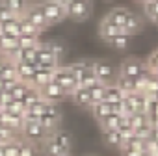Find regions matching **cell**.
Instances as JSON below:
<instances>
[{
  "label": "cell",
  "instance_id": "cell-1",
  "mask_svg": "<svg viewBox=\"0 0 158 156\" xmlns=\"http://www.w3.org/2000/svg\"><path fill=\"white\" fill-rule=\"evenodd\" d=\"M43 150L47 156H61V154H71L73 147V138L67 130H54L47 136V139L41 143Z\"/></svg>",
  "mask_w": 158,
  "mask_h": 156
},
{
  "label": "cell",
  "instance_id": "cell-2",
  "mask_svg": "<svg viewBox=\"0 0 158 156\" xmlns=\"http://www.w3.org/2000/svg\"><path fill=\"white\" fill-rule=\"evenodd\" d=\"M52 80L63 88V91H65L67 97H71L78 88H80V84H78V80H76V74L73 72V69L69 65H61L60 63L54 69V72H52Z\"/></svg>",
  "mask_w": 158,
  "mask_h": 156
},
{
  "label": "cell",
  "instance_id": "cell-3",
  "mask_svg": "<svg viewBox=\"0 0 158 156\" xmlns=\"http://www.w3.org/2000/svg\"><path fill=\"white\" fill-rule=\"evenodd\" d=\"M73 69V72L76 74V80L80 84V88H93L99 80L93 72V61H88V60H78L74 63L69 65Z\"/></svg>",
  "mask_w": 158,
  "mask_h": 156
},
{
  "label": "cell",
  "instance_id": "cell-4",
  "mask_svg": "<svg viewBox=\"0 0 158 156\" xmlns=\"http://www.w3.org/2000/svg\"><path fill=\"white\" fill-rule=\"evenodd\" d=\"M19 136H21L24 141H28V143H32V145H37V143H43V141L47 139L48 132H47L37 121H24V123H23V128H21V132H19Z\"/></svg>",
  "mask_w": 158,
  "mask_h": 156
},
{
  "label": "cell",
  "instance_id": "cell-5",
  "mask_svg": "<svg viewBox=\"0 0 158 156\" xmlns=\"http://www.w3.org/2000/svg\"><path fill=\"white\" fill-rule=\"evenodd\" d=\"M60 117H61V113H60V108H58V104H50V102H47L45 104V110L41 112V115H39V125L50 134V132H54V130H58V125H60Z\"/></svg>",
  "mask_w": 158,
  "mask_h": 156
},
{
  "label": "cell",
  "instance_id": "cell-6",
  "mask_svg": "<svg viewBox=\"0 0 158 156\" xmlns=\"http://www.w3.org/2000/svg\"><path fill=\"white\" fill-rule=\"evenodd\" d=\"M41 8H43V13H45V19H47L48 26L58 24V23H61V21L67 19L65 8L60 2H56V0H45V2L41 4Z\"/></svg>",
  "mask_w": 158,
  "mask_h": 156
},
{
  "label": "cell",
  "instance_id": "cell-7",
  "mask_svg": "<svg viewBox=\"0 0 158 156\" xmlns=\"http://www.w3.org/2000/svg\"><path fill=\"white\" fill-rule=\"evenodd\" d=\"M65 11H67V19L82 23V21L89 19V15H91V0H73L65 8Z\"/></svg>",
  "mask_w": 158,
  "mask_h": 156
},
{
  "label": "cell",
  "instance_id": "cell-8",
  "mask_svg": "<svg viewBox=\"0 0 158 156\" xmlns=\"http://www.w3.org/2000/svg\"><path fill=\"white\" fill-rule=\"evenodd\" d=\"M21 17H24L28 23H32L39 32H43L48 24H47V19H45V13H43V8H41V4H28V8L24 10V13L21 15Z\"/></svg>",
  "mask_w": 158,
  "mask_h": 156
},
{
  "label": "cell",
  "instance_id": "cell-9",
  "mask_svg": "<svg viewBox=\"0 0 158 156\" xmlns=\"http://www.w3.org/2000/svg\"><path fill=\"white\" fill-rule=\"evenodd\" d=\"M93 72H95V76H97V80L101 82V84H114L115 82V71H114V67L108 63V61H104V60H93Z\"/></svg>",
  "mask_w": 158,
  "mask_h": 156
},
{
  "label": "cell",
  "instance_id": "cell-10",
  "mask_svg": "<svg viewBox=\"0 0 158 156\" xmlns=\"http://www.w3.org/2000/svg\"><path fill=\"white\" fill-rule=\"evenodd\" d=\"M39 95H41V99H43L45 102H50V104H58V102H61L63 99H67L63 88H61L60 84H56L54 80L48 82L47 86H43V88L39 89Z\"/></svg>",
  "mask_w": 158,
  "mask_h": 156
},
{
  "label": "cell",
  "instance_id": "cell-11",
  "mask_svg": "<svg viewBox=\"0 0 158 156\" xmlns=\"http://www.w3.org/2000/svg\"><path fill=\"white\" fill-rule=\"evenodd\" d=\"M35 63H37V67L39 69H56L61 61L48 50V47L41 41V45H39V48H37V54H35Z\"/></svg>",
  "mask_w": 158,
  "mask_h": 156
},
{
  "label": "cell",
  "instance_id": "cell-12",
  "mask_svg": "<svg viewBox=\"0 0 158 156\" xmlns=\"http://www.w3.org/2000/svg\"><path fill=\"white\" fill-rule=\"evenodd\" d=\"M121 152L125 156H139V154H147V139H141L138 136H134L132 139L125 141L121 145Z\"/></svg>",
  "mask_w": 158,
  "mask_h": 156
},
{
  "label": "cell",
  "instance_id": "cell-13",
  "mask_svg": "<svg viewBox=\"0 0 158 156\" xmlns=\"http://www.w3.org/2000/svg\"><path fill=\"white\" fill-rule=\"evenodd\" d=\"M145 61L138 60V58H127L121 65H119V74L128 76V78H136L143 69H145Z\"/></svg>",
  "mask_w": 158,
  "mask_h": 156
},
{
  "label": "cell",
  "instance_id": "cell-14",
  "mask_svg": "<svg viewBox=\"0 0 158 156\" xmlns=\"http://www.w3.org/2000/svg\"><path fill=\"white\" fill-rule=\"evenodd\" d=\"M125 101H127V104L130 108V113H136V112H143L145 113V108H147L145 93H139V91L128 93V95H125Z\"/></svg>",
  "mask_w": 158,
  "mask_h": 156
},
{
  "label": "cell",
  "instance_id": "cell-15",
  "mask_svg": "<svg viewBox=\"0 0 158 156\" xmlns=\"http://www.w3.org/2000/svg\"><path fill=\"white\" fill-rule=\"evenodd\" d=\"M52 69H35L34 71V74H32V78H30V86L32 88H35V89H41L43 86H47L48 82H52Z\"/></svg>",
  "mask_w": 158,
  "mask_h": 156
},
{
  "label": "cell",
  "instance_id": "cell-16",
  "mask_svg": "<svg viewBox=\"0 0 158 156\" xmlns=\"http://www.w3.org/2000/svg\"><path fill=\"white\" fill-rule=\"evenodd\" d=\"M35 69H37L35 60H34V61H17V63H15L17 76H19V80H21V82H24V84H28V82H30V78H32V74H34V71H35Z\"/></svg>",
  "mask_w": 158,
  "mask_h": 156
},
{
  "label": "cell",
  "instance_id": "cell-17",
  "mask_svg": "<svg viewBox=\"0 0 158 156\" xmlns=\"http://www.w3.org/2000/svg\"><path fill=\"white\" fill-rule=\"evenodd\" d=\"M128 15H130V10H127V8H114V10H110V11L106 13L104 19H106L108 23H112V24L123 28L125 23H127V19H128Z\"/></svg>",
  "mask_w": 158,
  "mask_h": 156
},
{
  "label": "cell",
  "instance_id": "cell-18",
  "mask_svg": "<svg viewBox=\"0 0 158 156\" xmlns=\"http://www.w3.org/2000/svg\"><path fill=\"white\" fill-rule=\"evenodd\" d=\"M99 34H101V39L108 43L112 37H115L119 34H125V30L119 28V26H115V24H112V23H108L106 19H102L101 24H99Z\"/></svg>",
  "mask_w": 158,
  "mask_h": 156
},
{
  "label": "cell",
  "instance_id": "cell-19",
  "mask_svg": "<svg viewBox=\"0 0 158 156\" xmlns=\"http://www.w3.org/2000/svg\"><path fill=\"white\" fill-rule=\"evenodd\" d=\"M141 28H143V21H141V17H139V15H136L134 11H130V15H128L127 23H125V26H123L125 34L134 37L136 34H139V32H141Z\"/></svg>",
  "mask_w": 158,
  "mask_h": 156
},
{
  "label": "cell",
  "instance_id": "cell-20",
  "mask_svg": "<svg viewBox=\"0 0 158 156\" xmlns=\"http://www.w3.org/2000/svg\"><path fill=\"white\" fill-rule=\"evenodd\" d=\"M73 102L78 104V106H84V108H89L91 106V93H89V88H78L73 95H71Z\"/></svg>",
  "mask_w": 158,
  "mask_h": 156
},
{
  "label": "cell",
  "instance_id": "cell-21",
  "mask_svg": "<svg viewBox=\"0 0 158 156\" xmlns=\"http://www.w3.org/2000/svg\"><path fill=\"white\" fill-rule=\"evenodd\" d=\"M89 110H91L93 117H95V119L101 123L104 117H108V115L112 113V104H110V102H106V101H102V102L91 104V106H89Z\"/></svg>",
  "mask_w": 158,
  "mask_h": 156
},
{
  "label": "cell",
  "instance_id": "cell-22",
  "mask_svg": "<svg viewBox=\"0 0 158 156\" xmlns=\"http://www.w3.org/2000/svg\"><path fill=\"white\" fill-rule=\"evenodd\" d=\"M0 30L6 35H11V37L19 39V35H21V17H15V19L4 23V24H0Z\"/></svg>",
  "mask_w": 158,
  "mask_h": 156
},
{
  "label": "cell",
  "instance_id": "cell-23",
  "mask_svg": "<svg viewBox=\"0 0 158 156\" xmlns=\"http://www.w3.org/2000/svg\"><path fill=\"white\" fill-rule=\"evenodd\" d=\"M125 95L128 93H134L136 91V84H134V78H128V76H123V74H117L115 76V82H114Z\"/></svg>",
  "mask_w": 158,
  "mask_h": 156
},
{
  "label": "cell",
  "instance_id": "cell-24",
  "mask_svg": "<svg viewBox=\"0 0 158 156\" xmlns=\"http://www.w3.org/2000/svg\"><path fill=\"white\" fill-rule=\"evenodd\" d=\"M123 99H125V93H123L115 84H108V86H106V93H104V101H106V102L114 104V102H119V101H123Z\"/></svg>",
  "mask_w": 158,
  "mask_h": 156
},
{
  "label": "cell",
  "instance_id": "cell-25",
  "mask_svg": "<svg viewBox=\"0 0 158 156\" xmlns=\"http://www.w3.org/2000/svg\"><path fill=\"white\" fill-rule=\"evenodd\" d=\"M130 41H132V35L119 34V35L112 37V39L108 41V45H110L112 48H115V50H127V48H128V45H130Z\"/></svg>",
  "mask_w": 158,
  "mask_h": 156
},
{
  "label": "cell",
  "instance_id": "cell-26",
  "mask_svg": "<svg viewBox=\"0 0 158 156\" xmlns=\"http://www.w3.org/2000/svg\"><path fill=\"white\" fill-rule=\"evenodd\" d=\"M0 2H2V4H6L15 15H23L24 13V10L28 8V4H30V0H0Z\"/></svg>",
  "mask_w": 158,
  "mask_h": 156
},
{
  "label": "cell",
  "instance_id": "cell-27",
  "mask_svg": "<svg viewBox=\"0 0 158 156\" xmlns=\"http://www.w3.org/2000/svg\"><path fill=\"white\" fill-rule=\"evenodd\" d=\"M17 45H19L17 37H11V35L2 34V35H0V56H6V54H8L10 50H13Z\"/></svg>",
  "mask_w": 158,
  "mask_h": 156
},
{
  "label": "cell",
  "instance_id": "cell-28",
  "mask_svg": "<svg viewBox=\"0 0 158 156\" xmlns=\"http://www.w3.org/2000/svg\"><path fill=\"white\" fill-rule=\"evenodd\" d=\"M104 132V141L106 145L114 147V149H121L123 139H121V132L119 130H102Z\"/></svg>",
  "mask_w": 158,
  "mask_h": 156
},
{
  "label": "cell",
  "instance_id": "cell-29",
  "mask_svg": "<svg viewBox=\"0 0 158 156\" xmlns=\"http://www.w3.org/2000/svg\"><path fill=\"white\" fill-rule=\"evenodd\" d=\"M89 93H91V104L102 102L104 101V93H106V84L97 82L93 88H89Z\"/></svg>",
  "mask_w": 158,
  "mask_h": 156
},
{
  "label": "cell",
  "instance_id": "cell-30",
  "mask_svg": "<svg viewBox=\"0 0 158 156\" xmlns=\"http://www.w3.org/2000/svg\"><path fill=\"white\" fill-rule=\"evenodd\" d=\"M128 121H130V126H132V130H136V128H139V126H143V125L151 123V121H149V117H147V113H143V112L130 113V115H128Z\"/></svg>",
  "mask_w": 158,
  "mask_h": 156
},
{
  "label": "cell",
  "instance_id": "cell-31",
  "mask_svg": "<svg viewBox=\"0 0 158 156\" xmlns=\"http://www.w3.org/2000/svg\"><path fill=\"white\" fill-rule=\"evenodd\" d=\"M119 121H121V115L110 113L108 117H104L101 121V126H102V130H117L119 128Z\"/></svg>",
  "mask_w": 158,
  "mask_h": 156
},
{
  "label": "cell",
  "instance_id": "cell-32",
  "mask_svg": "<svg viewBox=\"0 0 158 156\" xmlns=\"http://www.w3.org/2000/svg\"><path fill=\"white\" fill-rule=\"evenodd\" d=\"M41 99V95H39V89H35V88H32L30 84H28V88H26V91H24V97L21 99V102L24 104V106H30L32 102H35V101H39Z\"/></svg>",
  "mask_w": 158,
  "mask_h": 156
},
{
  "label": "cell",
  "instance_id": "cell-33",
  "mask_svg": "<svg viewBox=\"0 0 158 156\" xmlns=\"http://www.w3.org/2000/svg\"><path fill=\"white\" fill-rule=\"evenodd\" d=\"M143 13L151 21L152 17L158 15V0H143Z\"/></svg>",
  "mask_w": 158,
  "mask_h": 156
},
{
  "label": "cell",
  "instance_id": "cell-34",
  "mask_svg": "<svg viewBox=\"0 0 158 156\" xmlns=\"http://www.w3.org/2000/svg\"><path fill=\"white\" fill-rule=\"evenodd\" d=\"M19 138V134L17 132H13L11 128H8V126H0V145H6V143H10V141H13V139H17Z\"/></svg>",
  "mask_w": 158,
  "mask_h": 156
},
{
  "label": "cell",
  "instance_id": "cell-35",
  "mask_svg": "<svg viewBox=\"0 0 158 156\" xmlns=\"http://www.w3.org/2000/svg\"><path fill=\"white\" fill-rule=\"evenodd\" d=\"M21 34H24V35H41V32L32 24V23H28L24 17H21Z\"/></svg>",
  "mask_w": 158,
  "mask_h": 156
},
{
  "label": "cell",
  "instance_id": "cell-36",
  "mask_svg": "<svg viewBox=\"0 0 158 156\" xmlns=\"http://www.w3.org/2000/svg\"><path fill=\"white\" fill-rule=\"evenodd\" d=\"M17 41H19L21 47H39L41 45V39L37 35H24V34H21Z\"/></svg>",
  "mask_w": 158,
  "mask_h": 156
},
{
  "label": "cell",
  "instance_id": "cell-37",
  "mask_svg": "<svg viewBox=\"0 0 158 156\" xmlns=\"http://www.w3.org/2000/svg\"><path fill=\"white\" fill-rule=\"evenodd\" d=\"M47 47H48V50L61 61V58H63V54H65V47L61 45V43H58V41H47L45 43Z\"/></svg>",
  "mask_w": 158,
  "mask_h": 156
},
{
  "label": "cell",
  "instance_id": "cell-38",
  "mask_svg": "<svg viewBox=\"0 0 158 156\" xmlns=\"http://www.w3.org/2000/svg\"><path fill=\"white\" fill-rule=\"evenodd\" d=\"M15 17H19V15H15V13H13L6 4L0 2V24H4V23L11 21V19H15Z\"/></svg>",
  "mask_w": 158,
  "mask_h": 156
},
{
  "label": "cell",
  "instance_id": "cell-39",
  "mask_svg": "<svg viewBox=\"0 0 158 156\" xmlns=\"http://www.w3.org/2000/svg\"><path fill=\"white\" fill-rule=\"evenodd\" d=\"M19 156H37V145H32L28 141H23L21 145V154Z\"/></svg>",
  "mask_w": 158,
  "mask_h": 156
},
{
  "label": "cell",
  "instance_id": "cell-40",
  "mask_svg": "<svg viewBox=\"0 0 158 156\" xmlns=\"http://www.w3.org/2000/svg\"><path fill=\"white\" fill-rule=\"evenodd\" d=\"M145 65H147V69H151L152 72H158V50H154V52L145 60Z\"/></svg>",
  "mask_w": 158,
  "mask_h": 156
},
{
  "label": "cell",
  "instance_id": "cell-41",
  "mask_svg": "<svg viewBox=\"0 0 158 156\" xmlns=\"http://www.w3.org/2000/svg\"><path fill=\"white\" fill-rule=\"evenodd\" d=\"M151 23H152V24L158 28V15H156V17H152V19H151Z\"/></svg>",
  "mask_w": 158,
  "mask_h": 156
},
{
  "label": "cell",
  "instance_id": "cell-42",
  "mask_svg": "<svg viewBox=\"0 0 158 156\" xmlns=\"http://www.w3.org/2000/svg\"><path fill=\"white\" fill-rule=\"evenodd\" d=\"M0 156H4V145H0Z\"/></svg>",
  "mask_w": 158,
  "mask_h": 156
},
{
  "label": "cell",
  "instance_id": "cell-43",
  "mask_svg": "<svg viewBox=\"0 0 158 156\" xmlns=\"http://www.w3.org/2000/svg\"><path fill=\"white\" fill-rule=\"evenodd\" d=\"M61 156H71V154H61Z\"/></svg>",
  "mask_w": 158,
  "mask_h": 156
},
{
  "label": "cell",
  "instance_id": "cell-44",
  "mask_svg": "<svg viewBox=\"0 0 158 156\" xmlns=\"http://www.w3.org/2000/svg\"><path fill=\"white\" fill-rule=\"evenodd\" d=\"M0 35H2V30H0Z\"/></svg>",
  "mask_w": 158,
  "mask_h": 156
},
{
  "label": "cell",
  "instance_id": "cell-45",
  "mask_svg": "<svg viewBox=\"0 0 158 156\" xmlns=\"http://www.w3.org/2000/svg\"><path fill=\"white\" fill-rule=\"evenodd\" d=\"M141 2H143V0H141Z\"/></svg>",
  "mask_w": 158,
  "mask_h": 156
}]
</instances>
